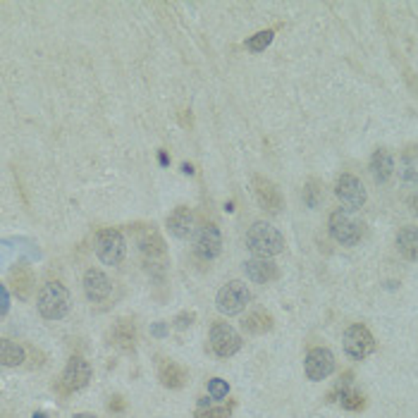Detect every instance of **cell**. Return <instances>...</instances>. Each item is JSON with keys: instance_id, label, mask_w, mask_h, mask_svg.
<instances>
[{"instance_id": "obj_31", "label": "cell", "mask_w": 418, "mask_h": 418, "mask_svg": "<svg viewBox=\"0 0 418 418\" xmlns=\"http://www.w3.org/2000/svg\"><path fill=\"white\" fill-rule=\"evenodd\" d=\"M0 294H3V316L8 313V308H10V294H8V287H0Z\"/></svg>"}, {"instance_id": "obj_24", "label": "cell", "mask_w": 418, "mask_h": 418, "mask_svg": "<svg viewBox=\"0 0 418 418\" xmlns=\"http://www.w3.org/2000/svg\"><path fill=\"white\" fill-rule=\"evenodd\" d=\"M0 358H3L5 368H17L24 363V347H19L12 339H3V347H0Z\"/></svg>"}, {"instance_id": "obj_10", "label": "cell", "mask_w": 418, "mask_h": 418, "mask_svg": "<svg viewBox=\"0 0 418 418\" xmlns=\"http://www.w3.org/2000/svg\"><path fill=\"white\" fill-rule=\"evenodd\" d=\"M344 352L354 358V361H363L376 352V339L366 325H352L344 332Z\"/></svg>"}, {"instance_id": "obj_18", "label": "cell", "mask_w": 418, "mask_h": 418, "mask_svg": "<svg viewBox=\"0 0 418 418\" xmlns=\"http://www.w3.org/2000/svg\"><path fill=\"white\" fill-rule=\"evenodd\" d=\"M110 344H115L120 352L130 354L136 347V325L130 318H120L110 332Z\"/></svg>"}, {"instance_id": "obj_19", "label": "cell", "mask_w": 418, "mask_h": 418, "mask_svg": "<svg viewBox=\"0 0 418 418\" xmlns=\"http://www.w3.org/2000/svg\"><path fill=\"white\" fill-rule=\"evenodd\" d=\"M158 380L167 390H180L186 382V371L177 361H172V358H163L158 363Z\"/></svg>"}, {"instance_id": "obj_8", "label": "cell", "mask_w": 418, "mask_h": 418, "mask_svg": "<svg viewBox=\"0 0 418 418\" xmlns=\"http://www.w3.org/2000/svg\"><path fill=\"white\" fill-rule=\"evenodd\" d=\"M210 349L218 358H230L242 349V337L228 323H213L210 328Z\"/></svg>"}, {"instance_id": "obj_28", "label": "cell", "mask_w": 418, "mask_h": 418, "mask_svg": "<svg viewBox=\"0 0 418 418\" xmlns=\"http://www.w3.org/2000/svg\"><path fill=\"white\" fill-rule=\"evenodd\" d=\"M196 418H230L228 406H208V409H199Z\"/></svg>"}, {"instance_id": "obj_26", "label": "cell", "mask_w": 418, "mask_h": 418, "mask_svg": "<svg viewBox=\"0 0 418 418\" xmlns=\"http://www.w3.org/2000/svg\"><path fill=\"white\" fill-rule=\"evenodd\" d=\"M321 199H323V189L318 184V180H308V184L304 186V201H306V206L308 208H318Z\"/></svg>"}, {"instance_id": "obj_9", "label": "cell", "mask_w": 418, "mask_h": 418, "mask_svg": "<svg viewBox=\"0 0 418 418\" xmlns=\"http://www.w3.org/2000/svg\"><path fill=\"white\" fill-rule=\"evenodd\" d=\"M328 228H330V234L334 242L344 244V247H356V244L361 242V225H358L349 213H344V210H334L330 215Z\"/></svg>"}, {"instance_id": "obj_20", "label": "cell", "mask_w": 418, "mask_h": 418, "mask_svg": "<svg viewBox=\"0 0 418 418\" xmlns=\"http://www.w3.org/2000/svg\"><path fill=\"white\" fill-rule=\"evenodd\" d=\"M371 175L378 184H387L395 175V160H392L390 151L387 149H378L371 158Z\"/></svg>"}, {"instance_id": "obj_13", "label": "cell", "mask_w": 418, "mask_h": 418, "mask_svg": "<svg viewBox=\"0 0 418 418\" xmlns=\"http://www.w3.org/2000/svg\"><path fill=\"white\" fill-rule=\"evenodd\" d=\"M194 251L201 260H213L220 256V251H223V237H220V230L213 223L201 225V230L196 232Z\"/></svg>"}, {"instance_id": "obj_7", "label": "cell", "mask_w": 418, "mask_h": 418, "mask_svg": "<svg viewBox=\"0 0 418 418\" xmlns=\"http://www.w3.org/2000/svg\"><path fill=\"white\" fill-rule=\"evenodd\" d=\"M251 189H254V196L258 201V206L270 215H278L284 206V199H282V191L278 189L273 180L263 175H254L251 177Z\"/></svg>"}, {"instance_id": "obj_23", "label": "cell", "mask_w": 418, "mask_h": 418, "mask_svg": "<svg viewBox=\"0 0 418 418\" xmlns=\"http://www.w3.org/2000/svg\"><path fill=\"white\" fill-rule=\"evenodd\" d=\"M244 330H247L249 334H265L273 330V316L265 311H254L249 313L247 318H244Z\"/></svg>"}, {"instance_id": "obj_35", "label": "cell", "mask_w": 418, "mask_h": 418, "mask_svg": "<svg viewBox=\"0 0 418 418\" xmlns=\"http://www.w3.org/2000/svg\"><path fill=\"white\" fill-rule=\"evenodd\" d=\"M72 418H96V416H93V414H75Z\"/></svg>"}, {"instance_id": "obj_3", "label": "cell", "mask_w": 418, "mask_h": 418, "mask_svg": "<svg viewBox=\"0 0 418 418\" xmlns=\"http://www.w3.org/2000/svg\"><path fill=\"white\" fill-rule=\"evenodd\" d=\"M127 254V242L120 230L106 228L96 234V256L106 265H120Z\"/></svg>"}, {"instance_id": "obj_17", "label": "cell", "mask_w": 418, "mask_h": 418, "mask_svg": "<svg viewBox=\"0 0 418 418\" xmlns=\"http://www.w3.org/2000/svg\"><path fill=\"white\" fill-rule=\"evenodd\" d=\"M10 284H12L17 299L27 302V299L34 294V287H36V280H34L32 268H29V265H24V263H17L12 270H10Z\"/></svg>"}, {"instance_id": "obj_33", "label": "cell", "mask_w": 418, "mask_h": 418, "mask_svg": "<svg viewBox=\"0 0 418 418\" xmlns=\"http://www.w3.org/2000/svg\"><path fill=\"white\" fill-rule=\"evenodd\" d=\"M411 208H414V213L418 215V194L414 196V199H411Z\"/></svg>"}, {"instance_id": "obj_30", "label": "cell", "mask_w": 418, "mask_h": 418, "mask_svg": "<svg viewBox=\"0 0 418 418\" xmlns=\"http://www.w3.org/2000/svg\"><path fill=\"white\" fill-rule=\"evenodd\" d=\"M108 411H112V414H122V411H125V399H122V397H110V402H108Z\"/></svg>"}, {"instance_id": "obj_15", "label": "cell", "mask_w": 418, "mask_h": 418, "mask_svg": "<svg viewBox=\"0 0 418 418\" xmlns=\"http://www.w3.org/2000/svg\"><path fill=\"white\" fill-rule=\"evenodd\" d=\"M194 228H196L194 213H191V208H186V206H177V208L167 215V230H170L177 239H189L191 234H194Z\"/></svg>"}, {"instance_id": "obj_32", "label": "cell", "mask_w": 418, "mask_h": 418, "mask_svg": "<svg viewBox=\"0 0 418 418\" xmlns=\"http://www.w3.org/2000/svg\"><path fill=\"white\" fill-rule=\"evenodd\" d=\"M151 332H153V334H156V337H163V334L167 332L165 323H156V325H153V330H151Z\"/></svg>"}, {"instance_id": "obj_5", "label": "cell", "mask_w": 418, "mask_h": 418, "mask_svg": "<svg viewBox=\"0 0 418 418\" xmlns=\"http://www.w3.org/2000/svg\"><path fill=\"white\" fill-rule=\"evenodd\" d=\"M136 247H139L141 256L149 265H160L165 263V239L160 237V232L153 225H144L141 230H136Z\"/></svg>"}, {"instance_id": "obj_34", "label": "cell", "mask_w": 418, "mask_h": 418, "mask_svg": "<svg viewBox=\"0 0 418 418\" xmlns=\"http://www.w3.org/2000/svg\"><path fill=\"white\" fill-rule=\"evenodd\" d=\"M167 163H170V158L165 153H160V165H167Z\"/></svg>"}, {"instance_id": "obj_22", "label": "cell", "mask_w": 418, "mask_h": 418, "mask_svg": "<svg viewBox=\"0 0 418 418\" xmlns=\"http://www.w3.org/2000/svg\"><path fill=\"white\" fill-rule=\"evenodd\" d=\"M337 402L342 404V409H347V411H361L363 406H366V399H363L361 392H356L352 385H349V378L337 390Z\"/></svg>"}, {"instance_id": "obj_11", "label": "cell", "mask_w": 418, "mask_h": 418, "mask_svg": "<svg viewBox=\"0 0 418 418\" xmlns=\"http://www.w3.org/2000/svg\"><path fill=\"white\" fill-rule=\"evenodd\" d=\"M334 194H337V199L342 201L349 210H358L363 204H366V189H363L361 182H358L354 175H349V172H344V175L337 180Z\"/></svg>"}, {"instance_id": "obj_12", "label": "cell", "mask_w": 418, "mask_h": 418, "mask_svg": "<svg viewBox=\"0 0 418 418\" xmlns=\"http://www.w3.org/2000/svg\"><path fill=\"white\" fill-rule=\"evenodd\" d=\"M304 368H306L308 380H313V382L325 380V378L334 371V356H332V352H330V349H325V347L311 349V352L306 354Z\"/></svg>"}, {"instance_id": "obj_21", "label": "cell", "mask_w": 418, "mask_h": 418, "mask_svg": "<svg viewBox=\"0 0 418 418\" xmlns=\"http://www.w3.org/2000/svg\"><path fill=\"white\" fill-rule=\"evenodd\" d=\"M397 251L406 260H418V228H402L397 234Z\"/></svg>"}, {"instance_id": "obj_4", "label": "cell", "mask_w": 418, "mask_h": 418, "mask_svg": "<svg viewBox=\"0 0 418 418\" xmlns=\"http://www.w3.org/2000/svg\"><path fill=\"white\" fill-rule=\"evenodd\" d=\"M249 302H251V292L247 289V284L239 282V280L228 282L218 292V297H215V306H218V311L223 316H237V313H242L249 306Z\"/></svg>"}, {"instance_id": "obj_16", "label": "cell", "mask_w": 418, "mask_h": 418, "mask_svg": "<svg viewBox=\"0 0 418 418\" xmlns=\"http://www.w3.org/2000/svg\"><path fill=\"white\" fill-rule=\"evenodd\" d=\"M244 273L251 282H258V284H268L275 282L280 278V270L278 265L273 263L270 258H251L244 263Z\"/></svg>"}, {"instance_id": "obj_29", "label": "cell", "mask_w": 418, "mask_h": 418, "mask_svg": "<svg viewBox=\"0 0 418 418\" xmlns=\"http://www.w3.org/2000/svg\"><path fill=\"white\" fill-rule=\"evenodd\" d=\"M194 321H196L194 313L184 311V313H180V316L175 318V328H177V330H186L189 325H194Z\"/></svg>"}, {"instance_id": "obj_14", "label": "cell", "mask_w": 418, "mask_h": 418, "mask_svg": "<svg viewBox=\"0 0 418 418\" xmlns=\"http://www.w3.org/2000/svg\"><path fill=\"white\" fill-rule=\"evenodd\" d=\"M84 294L91 304H103L110 299L112 294V282L103 270L98 268H88L84 273Z\"/></svg>"}, {"instance_id": "obj_25", "label": "cell", "mask_w": 418, "mask_h": 418, "mask_svg": "<svg viewBox=\"0 0 418 418\" xmlns=\"http://www.w3.org/2000/svg\"><path fill=\"white\" fill-rule=\"evenodd\" d=\"M273 38H275L273 29H265V32H258V34H254L251 38H247V43H244V46H247L251 53H263L265 48L273 43Z\"/></svg>"}, {"instance_id": "obj_1", "label": "cell", "mask_w": 418, "mask_h": 418, "mask_svg": "<svg viewBox=\"0 0 418 418\" xmlns=\"http://www.w3.org/2000/svg\"><path fill=\"white\" fill-rule=\"evenodd\" d=\"M247 247L256 258H273L282 254L284 237L270 223H254L247 232Z\"/></svg>"}, {"instance_id": "obj_6", "label": "cell", "mask_w": 418, "mask_h": 418, "mask_svg": "<svg viewBox=\"0 0 418 418\" xmlns=\"http://www.w3.org/2000/svg\"><path fill=\"white\" fill-rule=\"evenodd\" d=\"M88 380H91V366H88V361L82 356H72L70 361H67L65 371H62L58 390H60L62 395H72V392L84 390V387L88 385Z\"/></svg>"}, {"instance_id": "obj_27", "label": "cell", "mask_w": 418, "mask_h": 418, "mask_svg": "<svg viewBox=\"0 0 418 418\" xmlns=\"http://www.w3.org/2000/svg\"><path fill=\"white\" fill-rule=\"evenodd\" d=\"M208 395L210 399H225L230 395V385L220 378H213V380H208Z\"/></svg>"}, {"instance_id": "obj_36", "label": "cell", "mask_w": 418, "mask_h": 418, "mask_svg": "<svg viewBox=\"0 0 418 418\" xmlns=\"http://www.w3.org/2000/svg\"><path fill=\"white\" fill-rule=\"evenodd\" d=\"M34 418H46V414H36V416H34Z\"/></svg>"}, {"instance_id": "obj_2", "label": "cell", "mask_w": 418, "mask_h": 418, "mask_svg": "<svg viewBox=\"0 0 418 418\" xmlns=\"http://www.w3.org/2000/svg\"><path fill=\"white\" fill-rule=\"evenodd\" d=\"M36 306L46 321H60L70 311V292L60 282H48L38 292Z\"/></svg>"}]
</instances>
